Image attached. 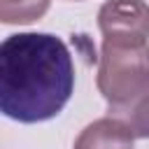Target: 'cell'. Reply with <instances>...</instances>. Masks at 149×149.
I'll return each instance as SVG.
<instances>
[{
    "label": "cell",
    "mask_w": 149,
    "mask_h": 149,
    "mask_svg": "<svg viewBox=\"0 0 149 149\" xmlns=\"http://www.w3.org/2000/svg\"><path fill=\"white\" fill-rule=\"evenodd\" d=\"M74 88L65 42L49 33H14L0 42V114L19 123L54 119Z\"/></svg>",
    "instance_id": "6da1fadb"
},
{
    "label": "cell",
    "mask_w": 149,
    "mask_h": 149,
    "mask_svg": "<svg viewBox=\"0 0 149 149\" xmlns=\"http://www.w3.org/2000/svg\"><path fill=\"white\" fill-rule=\"evenodd\" d=\"M149 81V44L102 42L98 61V91L107 105L130 100Z\"/></svg>",
    "instance_id": "7a4b0ae2"
},
{
    "label": "cell",
    "mask_w": 149,
    "mask_h": 149,
    "mask_svg": "<svg viewBox=\"0 0 149 149\" xmlns=\"http://www.w3.org/2000/svg\"><path fill=\"white\" fill-rule=\"evenodd\" d=\"M102 42L149 44V5L144 0H105L98 9Z\"/></svg>",
    "instance_id": "3957f363"
},
{
    "label": "cell",
    "mask_w": 149,
    "mask_h": 149,
    "mask_svg": "<svg viewBox=\"0 0 149 149\" xmlns=\"http://www.w3.org/2000/svg\"><path fill=\"white\" fill-rule=\"evenodd\" d=\"M74 149H133V135L116 119L102 116L79 133Z\"/></svg>",
    "instance_id": "277c9868"
},
{
    "label": "cell",
    "mask_w": 149,
    "mask_h": 149,
    "mask_svg": "<svg viewBox=\"0 0 149 149\" xmlns=\"http://www.w3.org/2000/svg\"><path fill=\"white\" fill-rule=\"evenodd\" d=\"M109 116L128 128L133 137H149V81L126 102L109 105Z\"/></svg>",
    "instance_id": "5b68a950"
},
{
    "label": "cell",
    "mask_w": 149,
    "mask_h": 149,
    "mask_svg": "<svg viewBox=\"0 0 149 149\" xmlns=\"http://www.w3.org/2000/svg\"><path fill=\"white\" fill-rule=\"evenodd\" d=\"M51 0H0V23L23 26L42 19Z\"/></svg>",
    "instance_id": "8992f818"
}]
</instances>
